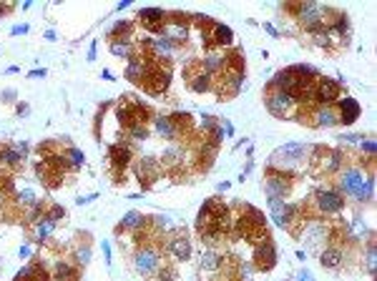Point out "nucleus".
I'll list each match as a JSON object with an SVG mask.
<instances>
[{"label": "nucleus", "mask_w": 377, "mask_h": 281, "mask_svg": "<svg viewBox=\"0 0 377 281\" xmlns=\"http://www.w3.org/2000/svg\"><path fill=\"white\" fill-rule=\"evenodd\" d=\"M43 76H46V71H43V68H40V71H33V73H30V78H43Z\"/></svg>", "instance_id": "79ce46f5"}, {"label": "nucleus", "mask_w": 377, "mask_h": 281, "mask_svg": "<svg viewBox=\"0 0 377 281\" xmlns=\"http://www.w3.org/2000/svg\"><path fill=\"white\" fill-rule=\"evenodd\" d=\"M164 163H166V166H176V163H181V146H171V148H166V153H164Z\"/></svg>", "instance_id": "a878e982"}, {"label": "nucleus", "mask_w": 377, "mask_h": 281, "mask_svg": "<svg viewBox=\"0 0 377 281\" xmlns=\"http://www.w3.org/2000/svg\"><path fill=\"white\" fill-rule=\"evenodd\" d=\"M297 105V98L290 96V93H282V91H274L267 96V108L274 113V116H290L292 108Z\"/></svg>", "instance_id": "20e7f679"}, {"label": "nucleus", "mask_w": 377, "mask_h": 281, "mask_svg": "<svg viewBox=\"0 0 377 281\" xmlns=\"http://www.w3.org/2000/svg\"><path fill=\"white\" fill-rule=\"evenodd\" d=\"M131 30V23H128V20H121V23L114 28V33H128Z\"/></svg>", "instance_id": "58836bf2"}, {"label": "nucleus", "mask_w": 377, "mask_h": 281, "mask_svg": "<svg viewBox=\"0 0 377 281\" xmlns=\"http://www.w3.org/2000/svg\"><path fill=\"white\" fill-rule=\"evenodd\" d=\"M68 161H71V166H83V163H86V156L81 153L78 148H71V151H68Z\"/></svg>", "instance_id": "473e14b6"}, {"label": "nucleus", "mask_w": 377, "mask_h": 281, "mask_svg": "<svg viewBox=\"0 0 377 281\" xmlns=\"http://www.w3.org/2000/svg\"><path fill=\"white\" fill-rule=\"evenodd\" d=\"M103 246V254H106V261H111V249H108V244H101Z\"/></svg>", "instance_id": "37998d69"}, {"label": "nucleus", "mask_w": 377, "mask_h": 281, "mask_svg": "<svg viewBox=\"0 0 377 281\" xmlns=\"http://www.w3.org/2000/svg\"><path fill=\"white\" fill-rule=\"evenodd\" d=\"M56 276H58V281H76L78 279V271L68 261H58L56 264Z\"/></svg>", "instance_id": "a211bd4d"}, {"label": "nucleus", "mask_w": 377, "mask_h": 281, "mask_svg": "<svg viewBox=\"0 0 377 281\" xmlns=\"http://www.w3.org/2000/svg\"><path fill=\"white\" fill-rule=\"evenodd\" d=\"M146 73H148V63H144L139 58H134V60L128 63V68H126V78L128 80H144Z\"/></svg>", "instance_id": "2eb2a0df"}, {"label": "nucleus", "mask_w": 377, "mask_h": 281, "mask_svg": "<svg viewBox=\"0 0 377 281\" xmlns=\"http://www.w3.org/2000/svg\"><path fill=\"white\" fill-rule=\"evenodd\" d=\"M131 161V148L126 143H116L111 146V163H114L116 168H126Z\"/></svg>", "instance_id": "f8f14e48"}, {"label": "nucleus", "mask_w": 377, "mask_h": 281, "mask_svg": "<svg viewBox=\"0 0 377 281\" xmlns=\"http://www.w3.org/2000/svg\"><path fill=\"white\" fill-rule=\"evenodd\" d=\"M299 281H315V276L309 274L307 269H302V271H299Z\"/></svg>", "instance_id": "ea45409f"}, {"label": "nucleus", "mask_w": 377, "mask_h": 281, "mask_svg": "<svg viewBox=\"0 0 377 281\" xmlns=\"http://www.w3.org/2000/svg\"><path fill=\"white\" fill-rule=\"evenodd\" d=\"M362 148L367 151V153H375V141H365V143H362Z\"/></svg>", "instance_id": "a19ab883"}, {"label": "nucleus", "mask_w": 377, "mask_h": 281, "mask_svg": "<svg viewBox=\"0 0 377 281\" xmlns=\"http://www.w3.org/2000/svg\"><path fill=\"white\" fill-rule=\"evenodd\" d=\"M221 68H224V58H221V55H206V60H204L206 76L214 73V71H221Z\"/></svg>", "instance_id": "bb28decb"}, {"label": "nucleus", "mask_w": 377, "mask_h": 281, "mask_svg": "<svg viewBox=\"0 0 377 281\" xmlns=\"http://www.w3.org/2000/svg\"><path fill=\"white\" fill-rule=\"evenodd\" d=\"M287 191H290V179H287V176H279V174L269 176V181H267V193H269V199H282Z\"/></svg>", "instance_id": "9d476101"}, {"label": "nucleus", "mask_w": 377, "mask_h": 281, "mask_svg": "<svg viewBox=\"0 0 377 281\" xmlns=\"http://www.w3.org/2000/svg\"><path fill=\"white\" fill-rule=\"evenodd\" d=\"M139 179L144 181V183H148V181H153L156 179V174H159V163L153 161V158H144L141 163H139Z\"/></svg>", "instance_id": "4468645a"}, {"label": "nucleus", "mask_w": 377, "mask_h": 281, "mask_svg": "<svg viewBox=\"0 0 377 281\" xmlns=\"http://www.w3.org/2000/svg\"><path fill=\"white\" fill-rule=\"evenodd\" d=\"M257 264L264 266V269H272V266L277 264V251H274V246H272L269 241H264V244L257 249Z\"/></svg>", "instance_id": "9b49d317"}, {"label": "nucleus", "mask_w": 377, "mask_h": 281, "mask_svg": "<svg viewBox=\"0 0 377 281\" xmlns=\"http://www.w3.org/2000/svg\"><path fill=\"white\" fill-rule=\"evenodd\" d=\"M144 83H146V91L148 93L159 96V93H164L169 88V71L161 73V66H148V73H146Z\"/></svg>", "instance_id": "39448f33"}, {"label": "nucleus", "mask_w": 377, "mask_h": 281, "mask_svg": "<svg viewBox=\"0 0 377 281\" xmlns=\"http://www.w3.org/2000/svg\"><path fill=\"white\" fill-rule=\"evenodd\" d=\"M26 30H28L26 26H18V28H13V33H15V35H18V33H26Z\"/></svg>", "instance_id": "a18cd8bd"}, {"label": "nucleus", "mask_w": 377, "mask_h": 281, "mask_svg": "<svg viewBox=\"0 0 377 281\" xmlns=\"http://www.w3.org/2000/svg\"><path fill=\"white\" fill-rule=\"evenodd\" d=\"M78 261H81V264H88V261H91V249H88V246L78 249Z\"/></svg>", "instance_id": "f704fd0d"}, {"label": "nucleus", "mask_w": 377, "mask_h": 281, "mask_svg": "<svg viewBox=\"0 0 377 281\" xmlns=\"http://www.w3.org/2000/svg\"><path fill=\"white\" fill-rule=\"evenodd\" d=\"M164 38L166 40H171L174 43V46H176V43H179V40H184L186 38V28L181 26V23H164Z\"/></svg>", "instance_id": "f3484780"}, {"label": "nucleus", "mask_w": 377, "mask_h": 281, "mask_svg": "<svg viewBox=\"0 0 377 281\" xmlns=\"http://www.w3.org/2000/svg\"><path fill=\"white\" fill-rule=\"evenodd\" d=\"M166 249H169L176 258H181V261H184V258H189V254H191V244L184 239V236H181V239H171V241L166 244Z\"/></svg>", "instance_id": "dca6fc26"}, {"label": "nucleus", "mask_w": 377, "mask_h": 281, "mask_svg": "<svg viewBox=\"0 0 377 281\" xmlns=\"http://www.w3.org/2000/svg\"><path fill=\"white\" fill-rule=\"evenodd\" d=\"M342 196H340V191H319L317 193V208L322 213H337L342 208Z\"/></svg>", "instance_id": "0eeeda50"}, {"label": "nucleus", "mask_w": 377, "mask_h": 281, "mask_svg": "<svg viewBox=\"0 0 377 281\" xmlns=\"http://www.w3.org/2000/svg\"><path fill=\"white\" fill-rule=\"evenodd\" d=\"M159 269V251L156 249H144L136 254V271L139 274H153Z\"/></svg>", "instance_id": "6e6552de"}, {"label": "nucleus", "mask_w": 377, "mask_h": 281, "mask_svg": "<svg viewBox=\"0 0 377 281\" xmlns=\"http://www.w3.org/2000/svg\"><path fill=\"white\" fill-rule=\"evenodd\" d=\"M28 254H30V249H28V246H20V256H23V258H26Z\"/></svg>", "instance_id": "c03bdc74"}, {"label": "nucleus", "mask_w": 377, "mask_h": 281, "mask_svg": "<svg viewBox=\"0 0 377 281\" xmlns=\"http://www.w3.org/2000/svg\"><path fill=\"white\" fill-rule=\"evenodd\" d=\"M304 151H307V146L304 143H284L277 153H274V158H272V163L274 166H294V163H299L302 161V156H304Z\"/></svg>", "instance_id": "7ed1b4c3"}, {"label": "nucleus", "mask_w": 377, "mask_h": 281, "mask_svg": "<svg viewBox=\"0 0 377 281\" xmlns=\"http://www.w3.org/2000/svg\"><path fill=\"white\" fill-rule=\"evenodd\" d=\"M46 219H51V221H58V219H63V208H60V206H53V208H51V213L46 216Z\"/></svg>", "instance_id": "4c0bfd02"}, {"label": "nucleus", "mask_w": 377, "mask_h": 281, "mask_svg": "<svg viewBox=\"0 0 377 281\" xmlns=\"http://www.w3.org/2000/svg\"><path fill=\"white\" fill-rule=\"evenodd\" d=\"M128 131H131V136L139 138V141H144V138H146V128H144V126H131Z\"/></svg>", "instance_id": "72a5a7b5"}, {"label": "nucleus", "mask_w": 377, "mask_h": 281, "mask_svg": "<svg viewBox=\"0 0 377 281\" xmlns=\"http://www.w3.org/2000/svg\"><path fill=\"white\" fill-rule=\"evenodd\" d=\"M234 40V33H232V28H227V26H214V43L216 46H229V43Z\"/></svg>", "instance_id": "6ab92c4d"}, {"label": "nucleus", "mask_w": 377, "mask_h": 281, "mask_svg": "<svg viewBox=\"0 0 377 281\" xmlns=\"http://www.w3.org/2000/svg\"><path fill=\"white\" fill-rule=\"evenodd\" d=\"M319 261H322V266H327V269H335V266L342 261V254H340L337 249H327V251H322Z\"/></svg>", "instance_id": "412c9836"}, {"label": "nucleus", "mask_w": 377, "mask_h": 281, "mask_svg": "<svg viewBox=\"0 0 377 281\" xmlns=\"http://www.w3.org/2000/svg\"><path fill=\"white\" fill-rule=\"evenodd\" d=\"M139 18L144 20V26L148 30H164V20H166V13L164 10H156V8H144L139 13Z\"/></svg>", "instance_id": "1a4fd4ad"}, {"label": "nucleus", "mask_w": 377, "mask_h": 281, "mask_svg": "<svg viewBox=\"0 0 377 281\" xmlns=\"http://www.w3.org/2000/svg\"><path fill=\"white\" fill-rule=\"evenodd\" d=\"M315 121H317V126H335L340 118H337V113H335V111H329V108L324 105V108H319V111H317Z\"/></svg>", "instance_id": "4be33fe9"}, {"label": "nucleus", "mask_w": 377, "mask_h": 281, "mask_svg": "<svg viewBox=\"0 0 377 281\" xmlns=\"http://www.w3.org/2000/svg\"><path fill=\"white\" fill-rule=\"evenodd\" d=\"M151 46H153V51H156V53H171V51H174V43H171V40H166V38L153 40Z\"/></svg>", "instance_id": "2f4dec72"}, {"label": "nucleus", "mask_w": 377, "mask_h": 281, "mask_svg": "<svg viewBox=\"0 0 377 281\" xmlns=\"http://www.w3.org/2000/svg\"><path fill=\"white\" fill-rule=\"evenodd\" d=\"M199 264H202V269H206V271H214V269L221 266V256L216 251H206V254H202Z\"/></svg>", "instance_id": "aec40b11"}, {"label": "nucleus", "mask_w": 377, "mask_h": 281, "mask_svg": "<svg viewBox=\"0 0 377 281\" xmlns=\"http://www.w3.org/2000/svg\"><path fill=\"white\" fill-rule=\"evenodd\" d=\"M53 229H56V221H51V219L38 221V226H35V239H38V241H46Z\"/></svg>", "instance_id": "b1692460"}, {"label": "nucleus", "mask_w": 377, "mask_h": 281, "mask_svg": "<svg viewBox=\"0 0 377 281\" xmlns=\"http://www.w3.org/2000/svg\"><path fill=\"white\" fill-rule=\"evenodd\" d=\"M191 88H194L196 93L209 91V76H206V73H199L196 78H191Z\"/></svg>", "instance_id": "c756f323"}, {"label": "nucleus", "mask_w": 377, "mask_h": 281, "mask_svg": "<svg viewBox=\"0 0 377 281\" xmlns=\"http://www.w3.org/2000/svg\"><path fill=\"white\" fill-rule=\"evenodd\" d=\"M340 113H342V123H354L360 116V103L354 98H342L340 103Z\"/></svg>", "instance_id": "ddd939ff"}, {"label": "nucleus", "mask_w": 377, "mask_h": 281, "mask_svg": "<svg viewBox=\"0 0 377 281\" xmlns=\"http://www.w3.org/2000/svg\"><path fill=\"white\" fill-rule=\"evenodd\" d=\"M272 83H274V88H277V91H282V93H290V96H294V98H297V96L304 91V85H307L309 80H302V78H299V76H297V73L290 68V71H282V73H277Z\"/></svg>", "instance_id": "f03ea898"}, {"label": "nucleus", "mask_w": 377, "mask_h": 281, "mask_svg": "<svg viewBox=\"0 0 377 281\" xmlns=\"http://www.w3.org/2000/svg\"><path fill=\"white\" fill-rule=\"evenodd\" d=\"M10 151H13V153H18L20 158H23V156L28 153V146H26V143H13V148H10Z\"/></svg>", "instance_id": "e433bc0d"}, {"label": "nucleus", "mask_w": 377, "mask_h": 281, "mask_svg": "<svg viewBox=\"0 0 377 281\" xmlns=\"http://www.w3.org/2000/svg\"><path fill=\"white\" fill-rule=\"evenodd\" d=\"M18 204L20 206H35V193L30 188H23V191L18 193Z\"/></svg>", "instance_id": "7c9ffc66"}, {"label": "nucleus", "mask_w": 377, "mask_h": 281, "mask_svg": "<svg viewBox=\"0 0 377 281\" xmlns=\"http://www.w3.org/2000/svg\"><path fill=\"white\" fill-rule=\"evenodd\" d=\"M111 53H114V55H128L131 53V43L126 40V38H121V40H114V43H111Z\"/></svg>", "instance_id": "cd10ccee"}, {"label": "nucleus", "mask_w": 377, "mask_h": 281, "mask_svg": "<svg viewBox=\"0 0 377 281\" xmlns=\"http://www.w3.org/2000/svg\"><path fill=\"white\" fill-rule=\"evenodd\" d=\"M322 163H324L327 171H337L340 163H342V153H340V151H329V153H327V161H322Z\"/></svg>", "instance_id": "c85d7f7f"}, {"label": "nucleus", "mask_w": 377, "mask_h": 281, "mask_svg": "<svg viewBox=\"0 0 377 281\" xmlns=\"http://www.w3.org/2000/svg\"><path fill=\"white\" fill-rule=\"evenodd\" d=\"M375 188V179H365V174L360 168H349L342 176V191H347L349 196H354L357 201H367L372 196Z\"/></svg>", "instance_id": "f257e3e1"}, {"label": "nucleus", "mask_w": 377, "mask_h": 281, "mask_svg": "<svg viewBox=\"0 0 377 281\" xmlns=\"http://www.w3.org/2000/svg\"><path fill=\"white\" fill-rule=\"evenodd\" d=\"M156 131L164 136V138H174L176 136V123L171 118H156Z\"/></svg>", "instance_id": "5701e85b"}, {"label": "nucleus", "mask_w": 377, "mask_h": 281, "mask_svg": "<svg viewBox=\"0 0 377 281\" xmlns=\"http://www.w3.org/2000/svg\"><path fill=\"white\" fill-rule=\"evenodd\" d=\"M337 98H340V83L329 80V78L317 80V85H315V101L317 103H329V101H337Z\"/></svg>", "instance_id": "423d86ee"}, {"label": "nucleus", "mask_w": 377, "mask_h": 281, "mask_svg": "<svg viewBox=\"0 0 377 281\" xmlns=\"http://www.w3.org/2000/svg\"><path fill=\"white\" fill-rule=\"evenodd\" d=\"M121 226H123V229H139V226H144V216H141L139 211H128V213L123 216Z\"/></svg>", "instance_id": "393cba45"}, {"label": "nucleus", "mask_w": 377, "mask_h": 281, "mask_svg": "<svg viewBox=\"0 0 377 281\" xmlns=\"http://www.w3.org/2000/svg\"><path fill=\"white\" fill-rule=\"evenodd\" d=\"M367 269L375 271V244H370V249H367Z\"/></svg>", "instance_id": "c9c22d12"}]
</instances>
